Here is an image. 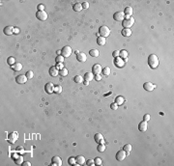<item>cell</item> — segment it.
Returning a JSON list of instances; mask_svg holds the SVG:
<instances>
[{
	"label": "cell",
	"mask_w": 174,
	"mask_h": 166,
	"mask_svg": "<svg viewBox=\"0 0 174 166\" xmlns=\"http://www.w3.org/2000/svg\"><path fill=\"white\" fill-rule=\"evenodd\" d=\"M17 151H19V152H20V154H23V148H22L21 146L17 147Z\"/></svg>",
	"instance_id": "obj_49"
},
{
	"label": "cell",
	"mask_w": 174,
	"mask_h": 166,
	"mask_svg": "<svg viewBox=\"0 0 174 166\" xmlns=\"http://www.w3.org/2000/svg\"><path fill=\"white\" fill-rule=\"evenodd\" d=\"M126 155H127V154L124 150L118 151V153L116 154V159L119 160V161H122V160H124L126 158Z\"/></svg>",
	"instance_id": "obj_13"
},
{
	"label": "cell",
	"mask_w": 174,
	"mask_h": 166,
	"mask_svg": "<svg viewBox=\"0 0 174 166\" xmlns=\"http://www.w3.org/2000/svg\"><path fill=\"white\" fill-rule=\"evenodd\" d=\"M99 34L101 35V37H104V38H106L110 35V29L106 26V25H103L101 26L100 29H99Z\"/></svg>",
	"instance_id": "obj_2"
},
{
	"label": "cell",
	"mask_w": 174,
	"mask_h": 166,
	"mask_svg": "<svg viewBox=\"0 0 174 166\" xmlns=\"http://www.w3.org/2000/svg\"><path fill=\"white\" fill-rule=\"evenodd\" d=\"M143 88H144L145 91L151 92V91H153L156 88V85H154L152 82H145L144 84H143Z\"/></svg>",
	"instance_id": "obj_11"
},
{
	"label": "cell",
	"mask_w": 174,
	"mask_h": 166,
	"mask_svg": "<svg viewBox=\"0 0 174 166\" xmlns=\"http://www.w3.org/2000/svg\"><path fill=\"white\" fill-rule=\"evenodd\" d=\"M36 17L41 20V21H45V20H47V14L45 12V11H41V12H37L36 13Z\"/></svg>",
	"instance_id": "obj_5"
},
{
	"label": "cell",
	"mask_w": 174,
	"mask_h": 166,
	"mask_svg": "<svg viewBox=\"0 0 174 166\" xmlns=\"http://www.w3.org/2000/svg\"><path fill=\"white\" fill-rule=\"evenodd\" d=\"M58 67H59V69H60V70H61V69H63V67H62V63L58 64Z\"/></svg>",
	"instance_id": "obj_52"
},
{
	"label": "cell",
	"mask_w": 174,
	"mask_h": 166,
	"mask_svg": "<svg viewBox=\"0 0 174 166\" xmlns=\"http://www.w3.org/2000/svg\"><path fill=\"white\" fill-rule=\"evenodd\" d=\"M110 108H111L112 110H117V109H118V104H117L116 102L111 103V104H110Z\"/></svg>",
	"instance_id": "obj_42"
},
{
	"label": "cell",
	"mask_w": 174,
	"mask_h": 166,
	"mask_svg": "<svg viewBox=\"0 0 174 166\" xmlns=\"http://www.w3.org/2000/svg\"><path fill=\"white\" fill-rule=\"evenodd\" d=\"M11 67H12V70L15 71H21V69H22L21 63H18V62H17V63H16V64H14Z\"/></svg>",
	"instance_id": "obj_22"
},
{
	"label": "cell",
	"mask_w": 174,
	"mask_h": 166,
	"mask_svg": "<svg viewBox=\"0 0 174 166\" xmlns=\"http://www.w3.org/2000/svg\"><path fill=\"white\" fill-rule=\"evenodd\" d=\"M148 65L152 69H157L159 66V58L155 54H151L148 57Z\"/></svg>",
	"instance_id": "obj_1"
},
{
	"label": "cell",
	"mask_w": 174,
	"mask_h": 166,
	"mask_svg": "<svg viewBox=\"0 0 174 166\" xmlns=\"http://www.w3.org/2000/svg\"><path fill=\"white\" fill-rule=\"evenodd\" d=\"M81 6H82V9H88L89 8V3L88 2H83V3H81Z\"/></svg>",
	"instance_id": "obj_46"
},
{
	"label": "cell",
	"mask_w": 174,
	"mask_h": 166,
	"mask_svg": "<svg viewBox=\"0 0 174 166\" xmlns=\"http://www.w3.org/2000/svg\"><path fill=\"white\" fill-rule=\"evenodd\" d=\"M27 79L28 78L26 77L25 75H19L16 77V81H17V83H18V84H24V83L27 81Z\"/></svg>",
	"instance_id": "obj_10"
},
{
	"label": "cell",
	"mask_w": 174,
	"mask_h": 166,
	"mask_svg": "<svg viewBox=\"0 0 174 166\" xmlns=\"http://www.w3.org/2000/svg\"><path fill=\"white\" fill-rule=\"evenodd\" d=\"M45 91H46V93H47V94L54 93V85H53V83H51V82L47 83L46 86H45Z\"/></svg>",
	"instance_id": "obj_7"
},
{
	"label": "cell",
	"mask_w": 174,
	"mask_h": 166,
	"mask_svg": "<svg viewBox=\"0 0 174 166\" xmlns=\"http://www.w3.org/2000/svg\"><path fill=\"white\" fill-rule=\"evenodd\" d=\"M123 150H124L126 153H127V154L132 151V145L131 144H126V145H124V147H123Z\"/></svg>",
	"instance_id": "obj_31"
},
{
	"label": "cell",
	"mask_w": 174,
	"mask_h": 166,
	"mask_svg": "<svg viewBox=\"0 0 174 166\" xmlns=\"http://www.w3.org/2000/svg\"><path fill=\"white\" fill-rule=\"evenodd\" d=\"M25 75H26V77L28 78V79H30V78H32L33 77V75H34V72L32 71H28L26 74H25Z\"/></svg>",
	"instance_id": "obj_39"
},
{
	"label": "cell",
	"mask_w": 174,
	"mask_h": 166,
	"mask_svg": "<svg viewBox=\"0 0 174 166\" xmlns=\"http://www.w3.org/2000/svg\"><path fill=\"white\" fill-rule=\"evenodd\" d=\"M97 150H98V152H100V153L105 152V150H106V145H105V144H99L98 147H97Z\"/></svg>",
	"instance_id": "obj_33"
},
{
	"label": "cell",
	"mask_w": 174,
	"mask_h": 166,
	"mask_svg": "<svg viewBox=\"0 0 174 166\" xmlns=\"http://www.w3.org/2000/svg\"><path fill=\"white\" fill-rule=\"evenodd\" d=\"M113 18L116 21H123L125 19V14L124 12H117L113 15Z\"/></svg>",
	"instance_id": "obj_6"
},
{
	"label": "cell",
	"mask_w": 174,
	"mask_h": 166,
	"mask_svg": "<svg viewBox=\"0 0 174 166\" xmlns=\"http://www.w3.org/2000/svg\"><path fill=\"white\" fill-rule=\"evenodd\" d=\"M94 78H95V80L100 81V80H101V78H102V76H101L100 75H94Z\"/></svg>",
	"instance_id": "obj_48"
},
{
	"label": "cell",
	"mask_w": 174,
	"mask_h": 166,
	"mask_svg": "<svg viewBox=\"0 0 174 166\" xmlns=\"http://www.w3.org/2000/svg\"><path fill=\"white\" fill-rule=\"evenodd\" d=\"M85 161H86V159L83 155H77L76 158V164H77V165H82L83 163H85Z\"/></svg>",
	"instance_id": "obj_19"
},
{
	"label": "cell",
	"mask_w": 174,
	"mask_h": 166,
	"mask_svg": "<svg viewBox=\"0 0 174 166\" xmlns=\"http://www.w3.org/2000/svg\"><path fill=\"white\" fill-rule=\"evenodd\" d=\"M119 57H121L122 59H127L128 57V51L127 50H121L120 53H119Z\"/></svg>",
	"instance_id": "obj_30"
},
{
	"label": "cell",
	"mask_w": 174,
	"mask_h": 166,
	"mask_svg": "<svg viewBox=\"0 0 174 166\" xmlns=\"http://www.w3.org/2000/svg\"><path fill=\"white\" fill-rule=\"evenodd\" d=\"M48 74H49V75H50V76H52V77L57 76V75H59V71H58L57 67H55V66L50 67V68H49V70H48Z\"/></svg>",
	"instance_id": "obj_9"
},
{
	"label": "cell",
	"mask_w": 174,
	"mask_h": 166,
	"mask_svg": "<svg viewBox=\"0 0 174 166\" xmlns=\"http://www.w3.org/2000/svg\"><path fill=\"white\" fill-rule=\"evenodd\" d=\"M103 75H110V68L109 67H106V68H104L103 69Z\"/></svg>",
	"instance_id": "obj_34"
},
{
	"label": "cell",
	"mask_w": 174,
	"mask_h": 166,
	"mask_svg": "<svg viewBox=\"0 0 174 166\" xmlns=\"http://www.w3.org/2000/svg\"><path fill=\"white\" fill-rule=\"evenodd\" d=\"M94 139L98 144H105V140H104V136L103 134L101 133H96L94 135Z\"/></svg>",
	"instance_id": "obj_15"
},
{
	"label": "cell",
	"mask_w": 174,
	"mask_h": 166,
	"mask_svg": "<svg viewBox=\"0 0 174 166\" xmlns=\"http://www.w3.org/2000/svg\"><path fill=\"white\" fill-rule=\"evenodd\" d=\"M67 75H68V70H67V69L63 68V69L59 70V75H61V76H66Z\"/></svg>",
	"instance_id": "obj_32"
},
{
	"label": "cell",
	"mask_w": 174,
	"mask_h": 166,
	"mask_svg": "<svg viewBox=\"0 0 174 166\" xmlns=\"http://www.w3.org/2000/svg\"><path fill=\"white\" fill-rule=\"evenodd\" d=\"M106 43V38H104V37H98L97 38V44L99 46H105Z\"/></svg>",
	"instance_id": "obj_24"
},
{
	"label": "cell",
	"mask_w": 174,
	"mask_h": 166,
	"mask_svg": "<svg viewBox=\"0 0 174 166\" xmlns=\"http://www.w3.org/2000/svg\"><path fill=\"white\" fill-rule=\"evenodd\" d=\"M57 54H58V55L61 54V50H58V51H57Z\"/></svg>",
	"instance_id": "obj_54"
},
{
	"label": "cell",
	"mask_w": 174,
	"mask_h": 166,
	"mask_svg": "<svg viewBox=\"0 0 174 166\" xmlns=\"http://www.w3.org/2000/svg\"><path fill=\"white\" fill-rule=\"evenodd\" d=\"M124 14H125V16L131 17L132 15V7H126L125 10H124Z\"/></svg>",
	"instance_id": "obj_27"
},
{
	"label": "cell",
	"mask_w": 174,
	"mask_h": 166,
	"mask_svg": "<svg viewBox=\"0 0 174 166\" xmlns=\"http://www.w3.org/2000/svg\"><path fill=\"white\" fill-rule=\"evenodd\" d=\"M89 54H90V56H92V57H98L99 54H100V52H99L98 49H91V50L89 51Z\"/></svg>",
	"instance_id": "obj_29"
},
{
	"label": "cell",
	"mask_w": 174,
	"mask_h": 166,
	"mask_svg": "<svg viewBox=\"0 0 174 166\" xmlns=\"http://www.w3.org/2000/svg\"><path fill=\"white\" fill-rule=\"evenodd\" d=\"M124 101H125V99L123 98V97H121V96H118V97L115 98V102L117 103L118 105L123 104V103H124Z\"/></svg>",
	"instance_id": "obj_26"
},
{
	"label": "cell",
	"mask_w": 174,
	"mask_h": 166,
	"mask_svg": "<svg viewBox=\"0 0 174 166\" xmlns=\"http://www.w3.org/2000/svg\"><path fill=\"white\" fill-rule=\"evenodd\" d=\"M3 32L5 35L7 36H10L14 33V27L13 26H6L4 29H3Z\"/></svg>",
	"instance_id": "obj_18"
},
{
	"label": "cell",
	"mask_w": 174,
	"mask_h": 166,
	"mask_svg": "<svg viewBox=\"0 0 174 166\" xmlns=\"http://www.w3.org/2000/svg\"><path fill=\"white\" fill-rule=\"evenodd\" d=\"M14 33L18 34V33H19V28H17V27H14Z\"/></svg>",
	"instance_id": "obj_51"
},
{
	"label": "cell",
	"mask_w": 174,
	"mask_h": 166,
	"mask_svg": "<svg viewBox=\"0 0 174 166\" xmlns=\"http://www.w3.org/2000/svg\"><path fill=\"white\" fill-rule=\"evenodd\" d=\"M121 34L124 36V37H131V35H132V30H131L130 28H124V29H122Z\"/></svg>",
	"instance_id": "obj_20"
},
{
	"label": "cell",
	"mask_w": 174,
	"mask_h": 166,
	"mask_svg": "<svg viewBox=\"0 0 174 166\" xmlns=\"http://www.w3.org/2000/svg\"><path fill=\"white\" fill-rule=\"evenodd\" d=\"M61 92H62V87H61L60 85L54 86V93H56V94H60Z\"/></svg>",
	"instance_id": "obj_37"
},
{
	"label": "cell",
	"mask_w": 174,
	"mask_h": 166,
	"mask_svg": "<svg viewBox=\"0 0 174 166\" xmlns=\"http://www.w3.org/2000/svg\"><path fill=\"white\" fill-rule=\"evenodd\" d=\"M114 65L117 68H123L125 65V61L121 57H116V58H114Z\"/></svg>",
	"instance_id": "obj_8"
},
{
	"label": "cell",
	"mask_w": 174,
	"mask_h": 166,
	"mask_svg": "<svg viewBox=\"0 0 174 166\" xmlns=\"http://www.w3.org/2000/svg\"><path fill=\"white\" fill-rule=\"evenodd\" d=\"M102 71H103V69H102L101 65H99V64H95L93 67H92V74H93L94 75H100L102 72Z\"/></svg>",
	"instance_id": "obj_12"
},
{
	"label": "cell",
	"mask_w": 174,
	"mask_h": 166,
	"mask_svg": "<svg viewBox=\"0 0 174 166\" xmlns=\"http://www.w3.org/2000/svg\"><path fill=\"white\" fill-rule=\"evenodd\" d=\"M71 54H72V48L70 46H64L62 49H61V55H62L64 58L69 57Z\"/></svg>",
	"instance_id": "obj_4"
},
{
	"label": "cell",
	"mask_w": 174,
	"mask_h": 166,
	"mask_svg": "<svg viewBox=\"0 0 174 166\" xmlns=\"http://www.w3.org/2000/svg\"><path fill=\"white\" fill-rule=\"evenodd\" d=\"M74 81L76 83H83L84 78H83V76H81V75H76L74 77Z\"/></svg>",
	"instance_id": "obj_28"
},
{
	"label": "cell",
	"mask_w": 174,
	"mask_h": 166,
	"mask_svg": "<svg viewBox=\"0 0 174 166\" xmlns=\"http://www.w3.org/2000/svg\"><path fill=\"white\" fill-rule=\"evenodd\" d=\"M22 160H23L22 157H18V158H16L15 163H16V164H17V165H18V164H22V162H23Z\"/></svg>",
	"instance_id": "obj_40"
},
{
	"label": "cell",
	"mask_w": 174,
	"mask_h": 166,
	"mask_svg": "<svg viewBox=\"0 0 174 166\" xmlns=\"http://www.w3.org/2000/svg\"><path fill=\"white\" fill-rule=\"evenodd\" d=\"M37 8H38V11H39V12H41V11H44L45 6H44L43 4H39V5L37 6Z\"/></svg>",
	"instance_id": "obj_45"
},
{
	"label": "cell",
	"mask_w": 174,
	"mask_h": 166,
	"mask_svg": "<svg viewBox=\"0 0 174 166\" xmlns=\"http://www.w3.org/2000/svg\"><path fill=\"white\" fill-rule=\"evenodd\" d=\"M94 161H95V165H101L102 163H103V160H102L101 158H96L94 159Z\"/></svg>",
	"instance_id": "obj_41"
},
{
	"label": "cell",
	"mask_w": 174,
	"mask_h": 166,
	"mask_svg": "<svg viewBox=\"0 0 174 166\" xmlns=\"http://www.w3.org/2000/svg\"><path fill=\"white\" fill-rule=\"evenodd\" d=\"M7 63H8L9 65L13 66L14 64H16V63H17V62H16V60H15V58H14V57H9V58L7 59Z\"/></svg>",
	"instance_id": "obj_36"
},
{
	"label": "cell",
	"mask_w": 174,
	"mask_h": 166,
	"mask_svg": "<svg viewBox=\"0 0 174 166\" xmlns=\"http://www.w3.org/2000/svg\"><path fill=\"white\" fill-rule=\"evenodd\" d=\"M51 165H53V166H60V165H62V159H61V158H59V157H57V155H55V157H53L52 158V159H51Z\"/></svg>",
	"instance_id": "obj_16"
},
{
	"label": "cell",
	"mask_w": 174,
	"mask_h": 166,
	"mask_svg": "<svg viewBox=\"0 0 174 166\" xmlns=\"http://www.w3.org/2000/svg\"><path fill=\"white\" fill-rule=\"evenodd\" d=\"M73 10L75 12H80L82 10V6H81V3H75L73 6Z\"/></svg>",
	"instance_id": "obj_25"
},
{
	"label": "cell",
	"mask_w": 174,
	"mask_h": 166,
	"mask_svg": "<svg viewBox=\"0 0 174 166\" xmlns=\"http://www.w3.org/2000/svg\"><path fill=\"white\" fill-rule=\"evenodd\" d=\"M119 53H120V51H119V50H114L113 52H112V56H113L114 58L119 57Z\"/></svg>",
	"instance_id": "obj_43"
},
{
	"label": "cell",
	"mask_w": 174,
	"mask_h": 166,
	"mask_svg": "<svg viewBox=\"0 0 174 166\" xmlns=\"http://www.w3.org/2000/svg\"><path fill=\"white\" fill-rule=\"evenodd\" d=\"M83 78H84V80L90 82L91 80L94 79V75L92 74V72H86V74L84 75V76H83Z\"/></svg>",
	"instance_id": "obj_23"
},
{
	"label": "cell",
	"mask_w": 174,
	"mask_h": 166,
	"mask_svg": "<svg viewBox=\"0 0 174 166\" xmlns=\"http://www.w3.org/2000/svg\"><path fill=\"white\" fill-rule=\"evenodd\" d=\"M17 137H18V134L17 132H13L9 135V141L11 143H15V141L17 139Z\"/></svg>",
	"instance_id": "obj_21"
},
{
	"label": "cell",
	"mask_w": 174,
	"mask_h": 166,
	"mask_svg": "<svg viewBox=\"0 0 174 166\" xmlns=\"http://www.w3.org/2000/svg\"><path fill=\"white\" fill-rule=\"evenodd\" d=\"M55 61H56V63H58V64L63 63V62H64V57L62 55H57L56 58H55Z\"/></svg>",
	"instance_id": "obj_35"
},
{
	"label": "cell",
	"mask_w": 174,
	"mask_h": 166,
	"mask_svg": "<svg viewBox=\"0 0 174 166\" xmlns=\"http://www.w3.org/2000/svg\"><path fill=\"white\" fill-rule=\"evenodd\" d=\"M147 128H148V124H147V122L144 121V120H143L142 122H140L139 124H138V130L141 131V132L146 131V130H147Z\"/></svg>",
	"instance_id": "obj_14"
},
{
	"label": "cell",
	"mask_w": 174,
	"mask_h": 166,
	"mask_svg": "<svg viewBox=\"0 0 174 166\" xmlns=\"http://www.w3.org/2000/svg\"><path fill=\"white\" fill-rule=\"evenodd\" d=\"M76 60L78 62H85L87 60V56L84 52H79L78 54H76Z\"/></svg>",
	"instance_id": "obj_17"
},
{
	"label": "cell",
	"mask_w": 174,
	"mask_h": 166,
	"mask_svg": "<svg viewBox=\"0 0 174 166\" xmlns=\"http://www.w3.org/2000/svg\"><path fill=\"white\" fill-rule=\"evenodd\" d=\"M68 163H69L70 165H75V164H76V158H73V157L69 158V159H68Z\"/></svg>",
	"instance_id": "obj_38"
},
{
	"label": "cell",
	"mask_w": 174,
	"mask_h": 166,
	"mask_svg": "<svg viewBox=\"0 0 174 166\" xmlns=\"http://www.w3.org/2000/svg\"><path fill=\"white\" fill-rule=\"evenodd\" d=\"M86 163H87V165H90V166L95 165V161H94V159H88V160L86 161Z\"/></svg>",
	"instance_id": "obj_44"
},
{
	"label": "cell",
	"mask_w": 174,
	"mask_h": 166,
	"mask_svg": "<svg viewBox=\"0 0 174 166\" xmlns=\"http://www.w3.org/2000/svg\"><path fill=\"white\" fill-rule=\"evenodd\" d=\"M83 83H84V85H88V84H89V81L84 80V81H83Z\"/></svg>",
	"instance_id": "obj_53"
},
{
	"label": "cell",
	"mask_w": 174,
	"mask_h": 166,
	"mask_svg": "<svg viewBox=\"0 0 174 166\" xmlns=\"http://www.w3.org/2000/svg\"><path fill=\"white\" fill-rule=\"evenodd\" d=\"M135 23V18L134 17H129V18H125L122 21V26L124 28H131Z\"/></svg>",
	"instance_id": "obj_3"
},
{
	"label": "cell",
	"mask_w": 174,
	"mask_h": 166,
	"mask_svg": "<svg viewBox=\"0 0 174 166\" xmlns=\"http://www.w3.org/2000/svg\"><path fill=\"white\" fill-rule=\"evenodd\" d=\"M22 165L23 166H31V163L28 162V161H23L22 162Z\"/></svg>",
	"instance_id": "obj_50"
},
{
	"label": "cell",
	"mask_w": 174,
	"mask_h": 166,
	"mask_svg": "<svg viewBox=\"0 0 174 166\" xmlns=\"http://www.w3.org/2000/svg\"><path fill=\"white\" fill-rule=\"evenodd\" d=\"M150 119H151V117H150V115H149V114H145V115L143 116V120H144V121H146V122H148Z\"/></svg>",
	"instance_id": "obj_47"
}]
</instances>
